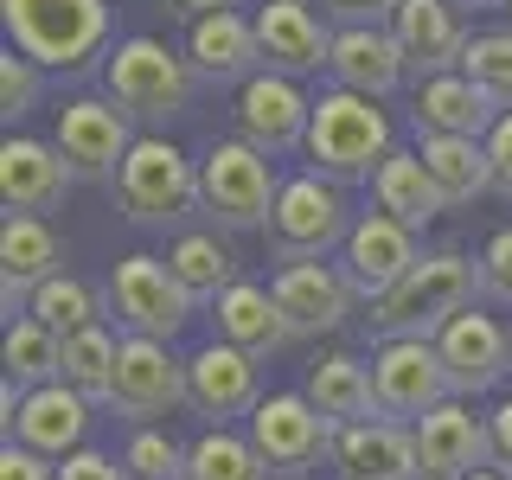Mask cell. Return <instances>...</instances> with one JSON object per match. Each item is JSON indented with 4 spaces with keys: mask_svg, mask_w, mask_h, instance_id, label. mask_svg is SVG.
I'll use <instances>...</instances> for the list:
<instances>
[{
    "mask_svg": "<svg viewBox=\"0 0 512 480\" xmlns=\"http://www.w3.org/2000/svg\"><path fill=\"white\" fill-rule=\"evenodd\" d=\"M480 301V256L442 244L410 269L391 295L365 301V327L378 340H436L455 314H468Z\"/></svg>",
    "mask_w": 512,
    "mask_h": 480,
    "instance_id": "cell-1",
    "label": "cell"
},
{
    "mask_svg": "<svg viewBox=\"0 0 512 480\" xmlns=\"http://www.w3.org/2000/svg\"><path fill=\"white\" fill-rule=\"evenodd\" d=\"M397 154V135H391V116L359 90H320L314 96V122H308V160L320 180L333 186H359V180H378V167Z\"/></svg>",
    "mask_w": 512,
    "mask_h": 480,
    "instance_id": "cell-2",
    "label": "cell"
},
{
    "mask_svg": "<svg viewBox=\"0 0 512 480\" xmlns=\"http://www.w3.org/2000/svg\"><path fill=\"white\" fill-rule=\"evenodd\" d=\"M7 45L39 71H84L109 45V0H0Z\"/></svg>",
    "mask_w": 512,
    "mask_h": 480,
    "instance_id": "cell-3",
    "label": "cell"
},
{
    "mask_svg": "<svg viewBox=\"0 0 512 480\" xmlns=\"http://www.w3.org/2000/svg\"><path fill=\"white\" fill-rule=\"evenodd\" d=\"M103 84H109V103L128 109L141 128H167L173 116H186V103H192V64L186 52H173L167 39H148V32H135V39H122L116 52H109L103 64Z\"/></svg>",
    "mask_w": 512,
    "mask_h": 480,
    "instance_id": "cell-4",
    "label": "cell"
},
{
    "mask_svg": "<svg viewBox=\"0 0 512 480\" xmlns=\"http://www.w3.org/2000/svg\"><path fill=\"white\" fill-rule=\"evenodd\" d=\"M122 218L141 231H186V218H205L199 205V160H186L167 135H141L116 180Z\"/></svg>",
    "mask_w": 512,
    "mask_h": 480,
    "instance_id": "cell-5",
    "label": "cell"
},
{
    "mask_svg": "<svg viewBox=\"0 0 512 480\" xmlns=\"http://www.w3.org/2000/svg\"><path fill=\"white\" fill-rule=\"evenodd\" d=\"M282 199L276 160L256 154L250 141H212L199 154V205L212 218V231H269Z\"/></svg>",
    "mask_w": 512,
    "mask_h": 480,
    "instance_id": "cell-6",
    "label": "cell"
},
{
    "mask_svg": "<svg viewBox=\"0 0 512 480\" xmlns=\"http://www.w3.org/2000/svg\"><path fill=\"white\" fill-rule=\"evenodd\" d=\"M352 205H346V186L320 180V173H295L282 180V199H276V218H269V250L276 263H327L333 250H346L352 237Z\"/></svg>",
    "mask_w": 512,
    "mask_h": 480,
    "instance_id": "cell-7",
    "label": "cell"
},
{
    "mask_svg": "<svg viewBox=\"0 0 512 480\" xmlns=\"http://www.w3.org/2000/svg\"><path fill=\"white\" fill-rule=\"evenodd\" d=\"M192 308H199V301L180 288V276L167 269V256L135 250V256H122L116 276H109V314L122 320L128 340H160L167 346L192 320Z\"/></svg>",
    "mask_w": 512,
    "mask_h": 480,
    "instance_id": "cell-8",
    "label": "cell"
},
{
    "mask_svg": "<svg viewBox=\"0 0 512 480\" xmlns=\"http://www.w3.org/2000/svg\"><path fill=\"white\" fill-rule=\"evenodd\" d=\"M372 397H378L384 423H404V429H416L429 410H442L448 397H455V384H448V365H442L436 340H378Z\"/></svg>",
    "mask_w": 512,
    "mask_h": 480,
    "instance_id": "cell-9",
    "label": "cell"
},
{
    "mask_svg": "<svg viewBox=\"0 0 512 480\" xmlns=\"http://www.w3.org/2000/svg\"><path fill=\"white\" fill-rule=\"evenodd\" d=\"M333 436H340V429L308 404V391H276L250 416V442H256V455H263V468L276 480H301V474H314L320 461H333Z\"/></svg>",
    "mask_w": 512,
    "mask_h": 480,
    "instance_id": "cell-10",
    "label": "cell"
},
{
    "mask_svg": "<svg viewBox=\"0 0 512 480\" xmlns=\"http://www.w3.org/2000/svg\"><path fill=\"white\" fill-rule=\"evenodd\" d=\"M58 154L71 160L77 180H122L128 154H135V116L116 109L109 96H71L58 109Z\"/></svg>",
    "mask_w": 512,
    "mask_h": 480,
    "instance_id": "cell-11",
    "label": "cell"
},
{
    "mask_svg": "<svg viewBox=\"0 0 512 480\" xmlns=\"http://www.w3.org/2000/svg\"><path fill=\"white\" fill-rule=\"evenodd\" d=\"M493 468V423L468 397H448L416 423V474L423 480H474Z\"/></svg>",
    "mask_w": 512,
    "mask_h": 480,
    "instance_id": "cell-12",
    "label": "cell"
},
{
    "mask_svg": "<svg viewBox=\"0 0 512 480\" xmlns=\"http://www.w3.org/2000/svg\"><path fill=\"white\" fill-rule=\"evenodd\" d=\"M180 404H192L186 365L173 359L160 340H122V365H116V397H109V410L128 416L135 429H160V416H173Z\"/></svg>",
    "mask_w": 512,
    "mask_h": 480,
    "instance_id": "cell-13",
    "label": "cell"
},
{
    "mask_svg": "<svg viewBox=\"0 0 512 480\" xmlns=\"http://www.w3.org/2000/svg\"><path fill=\"white\" fill-rule=\"evenodd\" d=\"M308 122H314V96L295 84V77L256 71L244 90H237V141H250L256 154H288L308 148Z\"/></svg>",
    "mask_w": 512,
    "mask_h": 480,
    "instance_id": "cell-14",
    "label": "cell"
},
{
    "mask_svg": "<svg viewBox=\"0 0 512 480\" xmlns=\"http://www.w3.org/2000/svg\"><path fill=\"white\" fill-rule=\"evenodd\" d=\"M250 20H256L263 71L301 84V77H314L320 64H333V26H327V13L308 7V0H263Z\"/></svg>",
    "mask_w": 512,
    "mask_h": 480,
    "instance_id": "cell-15",
    "label": "cell"
},
{
    "mask_svg": "<svg viewBox=\"0 0 512 480\" xmlns=\"http://www.w3.org/2000/svg\"><path fill=\"white\" fill-rule=\"evenodd\" d=\"M269 295H276V308H282L295 340H320V333H340L352 320L359 288L333 263H282L276 276H269Z\"/></svg>",
    "mask_w": 512,
    "mask_h": 480,
    "instance_id": "cell-16",
    "label": "cell"
},
{
    "mask_svg": "<svg viewBox=\"0 0 512 480\" xmlns=\"http://www.w3.org/2000/svg\"><path fill=\"white\" fill-rule=\"evenodd\" d=\"M423 256L429 250L416 244L410 224H397V218H384V212H365L359 224H352L346 250H340V276L359 288V301H378V295H391V288L404 282Z\"/></svg>",
    "mask_w": 512,
    "mask_h": 480,
    "instance_id": "cell-17",
    "label": "cell"
},
{
    "mask_svg": "<svg viewBox=\"0 0 512 480\" xmlns=\"http://www.w3.org/2000/svg\"><path fill=\"white\" fill-rule=\"evenodd\" d=\"M71 160L58 154V141L39 135H7L0 141V199H7V218H52L71 192Z\"/></svg>",
    "mask_w": 512,
    "mask_h": 480,
    "instance_id": "cell-18",
    "label": "cell"
},
{
    "mask_svg": "<svg viewBox=\"0 0 512 480\" xmlns=\"http://www.w3.org/2000/svg\"><path fill=\"white\" fill-rule=\"evenodd\" d=\"M436 352H442V365H448V384H455V397H480V391H493L506 372H512V327L500 314H455L448 327L436 333Z\"/></svg>",
    "mask_w": 512,
    "mask_h": 480,
    "instance_id": "cell-19",
    "label": "cell"
},
{
    "mask_svg": "<svg viewBox=\"0 0 512 480\" xmlns=\"http://www.w3.org/2000/svg\"><path fill=\"white\" fill-rule=\"evenodd\" d=\"M186 391H192V410L205 416L212 429H224L231 416H256V404H263V378H256V359L237 346H199L186 359Z\"/></svg>",
    "mask_w": 512,
    "mask_h": 480,
    "instance_id": "cell-20",
    "label": "cell"
},
{
    "mask_svg": "<svg viewBox=\"0 0 512 480\" xmlns=\"http://www.w3.org/2000/svg\"><path fill=\"white\" fill-rule=\"evenodd\" d=\"M90 397H77L71 384H45V391H26L20 410L7 416V442L32 448L45 461H71L90 436Z\"/></svg>",
    "mask_w": 512,
    "mask_h": 480,
    "instance_id": "cell-21",
    "label": "cell"
},
{
    "mask_svg": "<svg viewBox=\"0 0 512 480\" xmlns=\"http://www.w3.org/2000/svg\"><path fill=\"white\" fill-rule=\"evenodd\" d=\"M391 39L404 45V64L410 77H442V71H461V52H468L474 32L461 26V7L455 0H404L391 13Z\"/></svg>",
    "mask_w": 512,
    "mask_h": 480,
    "instance_id": "cell-22",
    "label": "cell"
},
{
    "mask_svg": "<svg viewBox=\"0 0 512 480\" xmlns=\"http://www.w3.org/2000/svg\"><path fill=\"white\" fill-rule=\"evenodd\" d=\"M64 263H71V250H64V237L52 231V218H7V231H0V301H7V314L39 295L52 276H64Z\"/></svg>",
    "mask_w": 512,
    "mask_h": 480,
    "instance_id": "cell-23",
    "label": "cell"
},
{
    "mask_svg": "<svg viewBox=\"0 0 512 480\" xmlns=\"http://www.w3.org/2000/svg\"><path fill=\"white\" fill-rule=\"evenodd\" d=\"M327 71H333L340 90H359V96H372V103H384V96L410 77V64H404V45L391 39V26H340L333 32Z\"/></svg>",
    "mask_w": 512,
    "mask_h": 480,
    "instance_id": "cell-24",
    "label": "cell"
},
{
    "mask_svg": "<svg viewBox=\"0 0 512 480\" xmlns=\"http://www.w3.org/2000/svg\"><path fill=\"white\" fill-rule=\"evenodd\" d=\"M410 122L416 135H461V141H487L493 122H500V109L480 96L474 77L461 71H442V77H423L410 96Z\"/></svg>",
    "mask_w": 512,
    "mask_h": 480,
    "instance_id": "cell-25",
    "label": "cell"
},
{
    "mask_svg": "<svg viewBox=\"0 0 512 480\" xmlns=\"http://www.w3.org/2000/svg\"><path fill=\"white\" fill-rule=\"evenodd\" d=\"M186 64L205 84H237L244 90L256 71H263V52H256V20L244 13H212V20L186 26Z\"/></svg>",
    "mask_w": 512,
    "mask_h": 480,
    "instance_id": "cell-26",
    "label": "cell"
},
{
    "mask_svg": "<svg viewBox=\"0 0 512 480\" xmlns=\"http://www.w3.org/2000/svg\"><path fill=\"white\" fill-rule=\"evenodd\" d=\"M333 474L340 480H423L416 474V429L404 423H352L333 436Z\"/></svg>",
    "mask_w": 512,
    "mask_h": 480,
    "instance_id": "cell-27",
    "label": "cell"
},
{
    "mask_svg": "<svg viewBox=\"0 0 512 480\" xmlns=\"http://www.w3.org/2000/svg\"><path fill=\"white\" fill-rule=\"evenodd\" d=\"M212 327H218L224 346L250 352V359H269V352H282L288 340H295L288 320H282V308H276V295H269L263 282H250V276L212 301Z\"/></svg>",
    "mask_w": 512,
    "mask_h": 480,
    "instance_id": "cell-28",
    "label": "cell"
},
{
    "mask_svg": "<svg viewBox=\"0 0 512 480\" xmlns=\"http://www.w3.org/2000/svg\"><path fill=\"white\" fill-rule=\"evenodd\" d=\"M308 404L327 416L333 429H352V423H372L378 416V397H372V365L352 359V352H327V359L308 365Z\"/></svg>",
    "mask_w": 512,
    "mask_h": 480,
    "instance_id": "cell-29",
    "label": "cell"
},
{
    "mask_svg": "<svg viewBox=\"0 0 512 480\" xmlns=\"http://www.w3.org/2000/svg\"><path fill=\"white\" fill-rule=\"evenodd\" d=\"M372 212L397 218V224H410V231H423L429 218H442V212H448L416 148H397V154L378 167V180H372Z\"/></svg>",
    "mask_w": 512,
    "mask_h": 480,
    "instance_id": "cell-30",
    "label": "cell"
},
{
    "mask_svg": "<svg viewBox=\"0 0 512 480\" xmlns=\"http://www.w3.org/2000/svg\"><path fill=\"white\" fill-rule=\"evenodd\" d=\"M416 154H423L429 180H436L442 205L455 212V205H474L480 192H493V160H487V141H461V135H423L416 141Z\"/></svg>",
    "mask_w": 512,
    "mask_h": 480,
    "instance_id": "cell-31",
    "label": "cell"
},
{
    "mask_svg": "<svg viewBox=\"0 0 512 480\" xmlns=\"http://www.w3.org/2000/svg\"><path fill=\"white\" fill-rule=\"evenodd\" d=\"M167 269L180 276V288H186L192 301H205V308H212L224 288H237V282H244V276H237V256H231V244H224L218 231H180V237L167 244Z\"/></svg>",
    "mask_w": 512,
    "mask_h": 480,
    "instance_id": "cell-32",
    "label": "cell"
},
{
    "mask_svg": "<svg viewBox=\"0 0 512 480\" xmlns=\"http://www.w3.org/2000/svg\"><path fill=\"white\" fill-rule=\"evenodd\" d=\"M26 314L39 320V327H52L58 340H77V333L103 327V295H96L84 276H71V269H64V276H52L39 295L26 301Z\"/></svg>",
    "mask_w": 512,
    "mask_h": 480,
    "instance_id": "cell-33",
    "label": "cell"
},
{
    "mask_svg": "<svg viewBox=\"0 0 512 480\" xmlns=\"http://www.w3.org/2000/svg\"><path fill=\"white\" fill-rule=\"evenodd\" d=\"M7 378L20 391H45V384H64V340L52 327H39L32 314L7 320Z\"/></svg>",
    "mask_w": 512,
    "mask_h": 480,
    "instance_id": "cell-34",
    "label": "cell"
},
{
    "mask_svg": "<svg viewBox=\"0 0 512 480\" xmlns=\"http://www.w3.org/2000/svg\"><path fill=\"white\" fill-rule=\"evenodd\" d=\"M116 365H122V340L109 327H90L77 340H64V384L90 404H109L116 397Z\"/></svg>",
    "mask_w": 512,
    "mask_h": 480,
    "instance_id": "cell-35",
    "label": "cell"
},
{
    "mask_svg": "<svg viewBox=\"0 0 512 480\" xmlns=\"http://www.w3.org/2000/svg\"><path fill=\"white\" fill-rule=\"evenodd\" d=\"M186 480H269V468H263V455H256L250 436H237V429H205V436L192 442Z\"/></svg>",
    "mask_w": 512,
    "mask_h": 480,
    "instance_id": "cell-36",
    "label": "cell"
},
{
    "mask_svg": "<svg viewBox=\"0 0 512 480\" xmlns=\"http://www.w3.org/2000/svg\"><path fill=\"white\" fill-rule=\"evenodd\" d=\"M461 77H474L500 116H512V26L506 32H474L461 52Z\"/></svg>",
    "mask_w": 512,
    "mask_h": 480,
    "instance_id": "cell-37",
    "label": "cell"
},
{
    "mask_svg": "<svg viewBox=\"0 0 512 480\" xmlns=\"http://www.w3.org/2000/svg\"><path fill=\"white\" fill-rule=\"evenodd\" d=\"M128 480H186L192 468V442H173L167 429H135L122 448Z\"/></svg>",
    "mask_w": 512,
    "mask_h": 480,
    "instance_id": "cell-38",
    "label": "cell"
},
{
    "mask_svg": "<svg viewBox=\"0 0 512 480\" xmlns=\"http://www.w3.org/2000/svg\"><path fill=\"white\" fill-rule=\"evenodd\" d=\"M39 96H45V71L7 45V52H0V116H7V128L26 122L32 109H39Z\"/></svg>",
    "mask_w": 512,
    "mask_h": 480,
    "instance_id": "cell-39",
    "label": "cell"
},
{
    "mask_svg": "<svg viewBox=\"0 0 512 480\" xmlns=\"http://www.w3.org/2000/svg\"><path fill=\"white\" fill-rule=\"evenodd\" d=\"M480 301H493V308H512V224L480 244Z\"/></svg>",
    "mask_w": 512,
    "mask_h": 480,
    "instance_id": "cell-40",
    "label": "cell"
},
{
    "mask_svg": "<svg viewBox=\"0 0 512 480\" xmlns=\"http://www.w3.org/2000/svg\"><path fill=\"white\" fill-rule=\"evenodd\" d=\"M404 7V0H320V13L340 26H391V13Z\"/></svg>",
    "mask_w": 512,
    "mask_h": 480,
    "instance_id": "cell-41",
    "label": "cell"
},
{
    "mask_svg": "<svg viewBox=\"0 0 512 480\" xmlns=\"http://www.w3.org/2000/svg\"><path fill=\"white\" fill-rule=\"evenodd\" d=\"M58 480H128V468L103 448H77L71 461H58Z\"/></svg>",
    "mask_w": 512,
    "mask_h": 480,
    "instance_id": "cell-42",
    "label": "cell"
},
{
    "mask_svg": "<svg viewBox=\"0 0 512 480\" xmlns=\"http://www.w3.org/2000/svg\"><path fill=\"white\" fill-rule=\"evenodd\" d=\"M487 160H493V192H500V199H512V116L493 122V135H487Z\"/></svg>",
    "mask_w": 512,
    "mask_h": 480,
    "instance_id": "cell-43",
    "label": "cell"
},
{
    "mask_svg": "<svg viewBox=\"0 0 512 480\" xmlns=\"http://www.w3.org/2000/svg\"><path fill=\"white\" fill-rule=\"evenodd\" d=\"M0 480H58V468L45 455H32V448L7 442V448H0Z\"/></svg>",
    "mask_w": 512,
    "mask_h": 480,
    "instance_id": "cell-44",
    "label": "cell"
},
{
    "mask_svg": "<svg viewBox=\"0 0 512 480\" xmlns=\"http://www.w3.org/2000/svg\"><path fill=\"white\" fill-rule=\"evenodd\" d=\"M487 423H493V474L512 480V397H500V410Z\"/></svg>",
    "mask_w": 512,
    "mask_h": 480,
    "instance_id": "cell-45",
    "label": "cell"
},
{
    "mask_svg": "<svg viewBox=\"0 0 512 480\" xmlns=\"http://www.w3.org/2000/svg\"><path fill=\"white\" fill-rule=\"evenodd\" d=\"M167 7L192 26V20H212V13H237V0H167Z\"/></svg>",
    "mask_w": 512,
    "mask_h": 480,
    "instance_id": "cell-46",
    "label": "cell"
},
{
    "mask_svg": "<svg viewBox=\"0 0 512 480\" xmlns=\"http://www.w3.org/2000/svg\"><path fill=\"white\" fill-rule=\"evenodd\" d=\"M455 7H506V0H455Z\"/></svg>",
    "mask_w": 512,
    "mask_h": 480,
    "instance_id": "cell-47",
    "label": "cell"
},
{
    "mask_svg": "<svg viewBox=\"0 0 512 480\" xmlns=\"http://www.w3.org/2000/svg\"><path fill=\"white\" fill-rule=\"evenodd\" d=\"M474 480H506V474H493V468H487V474H474Z\"/></svg>",
    "mask_w": 512,
    "mask_h": 480,
    "instance_id": "cell-48",
    "label": "cell"
},
{
    "mask_svg": "<svg viewBox=\"0 0 512 480\" xmlns=\"http://www.w3.org/2000/svg\"><path fill=\"white\" fill-rule=\"evenodd\" d=\"M506 20H512V0H506Z\"/></svg>",
    "mask_w": 512,
    "mask_h": 480,
    "instance_id": "cell-49",
    "label": "cell"
}]
</instances>
